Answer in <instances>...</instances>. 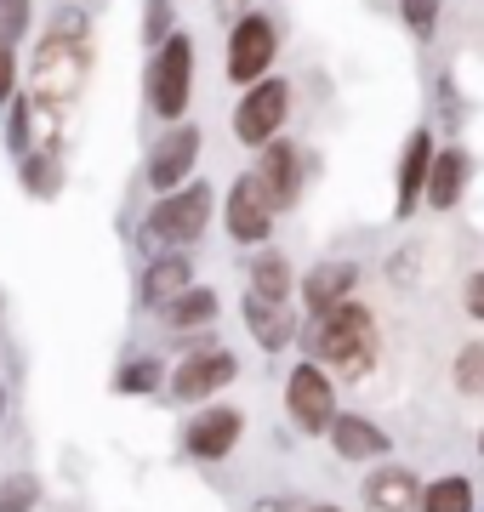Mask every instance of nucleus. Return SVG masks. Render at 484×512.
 <instances>
[{"mask_svg": "<svg viewBox=\"0 0 484 512\" xmlns=\"http://www.w3.org/2000/svg\"><path fill=\"white\" fill-rule=\"evenodd\" d=\"M302 353L314 359V365H325L336 376V387H365L382 370V319H376L371 302H342L336 313H325V319H308V330H302Z\"/></svg>", "mask_w": 484, "mask_h": 512, "instance_id": "nucleus-1", "label": "nucleus"}, {"mask_svg": "<svg viewBox=\"0 0 484 512\" xmlns=\"http://www.w3.org/2000/svg\"><path fill=\"white\" fill-rule=\"evenodd\" d=\"M217 211H223V194L211 188V177H194V183H183L177 194L149 200V211L137 217L131 239H137V251H143V256L200 251L205 234H211V222H217Z\"/></svg>", "mask_w": 484, "mask_h": 512, "instance_id": "nucleus-2", "label": "nucleus"}, {"mask_svg": "<svg viewBox=\"0 0 484 512\" xmlns=\"http://www.w3.org/2000/svg\"><path fill=\"white\" fill-rule=\"evenodd\" d=\"M92 69H97L92 35H46V29H35V52L23 63V92L46 103V109L69 114L92 86Z\"/></svg>", "mask_w": 484, "mask_h": 512, "instance_id": "nucleus-3", "label": "nucleus"}, {"mask_svg": "<svg viewBox=\"0 0 484 512\" xmlns=\"http://www.w3.org/2000/svg\"><path fill=\"white\" fill-rule=\"evenodd\" d=\"M183 359L171 365V382H166V399L183 404V410H200V404L223 399L228 387L240 382V353L217 342V330H200V336H177Z\"/></svg>", "mask_w": 484, "mask_h": 512, "instance_id": "nucleus-4", "label": "nucleus"}, {"mask_svg": "<svg viewBox=\"0 0 484 512\" xmlns=\"http://www.w3.org/2000/svg\"><path fill=\"white\" fill-rule=\"evenodd\" d=\"M194 57H200V46H194L188 29H177L160 52H149V63H143V109L154 114V126H183L188 120V109H194Z\"/></svg>", "mask_w": 484, "mask_h": 512, "instance_id": "nucleus-5", "label": "nucleus"}, {"mask_svg": "<svg viewBox=\"0 0 484 512\" xmlns=\"http://www.w3.org/2000/svg\"><path fill=\"white\" fill-rule=\"evenodd\" d=\"M280 410L297 439H325L336 427V416H342V387H336V376L325 365L297 353V365L285 370V382H280Z\"/></svg>", "mask_w": 484, "mask_h": 512, "instance_id": "nucleus-6", "label": "nucleus"}, {"mask_svg": "<svg viewBox=\"0 0 484 512\" xmlns=\"http://www.w3.org/2000/svg\"><path fill=\"white\" fill-rule=\"evenodd\" d=\"M291 109H297V86L285 80V74H268L257 86H245L240 103L228 109V131H234V143L262 154L268 143H280L285 126H291Z\"/></svg>", "mask_w": 484, "mask_h": 512, "instance_id": "nucleus-7", "label": "nucleus"}, {"mask_svg": "<svg viewBox=\"0 0 484 512\" xmlns=\"http://www.w3.org/2000/svg\"><path fill=\"white\" fill-rule=\"evenodd\" d=\"M245 427H251V416H245L240 404L211 399V404H200V410H188V416L177 421V450H183V461H194V467H223V461H234V450L245 444Z\"/></svg>", "mask_w": 484, "mask_h": 512, "instance_id": "nucleus-8", "label": "nucleus"}, {"mask_svg": "<svg viewBox=\"0 0 484 512\" xmlns=\"http://www.w3.org/2000/svg\"><path fill=\"white\" fill-rule=\"evenodd\" d=\"M280 46H285V29L274 12H245L234 29H228L223 40V74H228V86H257V80H268L274 74V63H280Z\"/></svg>", "mask_w": 484, "mask_h": 512, "instance_id": "nucleus-9", "label": "nucleus"}, {"mask_svg": "<svg viewBox=\"0 0 484 512\" xmlns=\"http://www.w3.org/2000/svg\"><path fill=\"white\" fill-rule=\"evenodd\" d=\"M200 154H205V126L200 120L154 131V143L143 148V188H149V200L177 194L183 183H194V177H200Z\"/></svg>", "mask_w": 484, "mask_h": 512, "instance_id": "nucleus-10", "label": "nucleus"}, {"mask_svg": "<svg viewBox=\"0 0 484 512\" xmlns=\"http://www.w3.org/2000/svg\"><path fill=\"white\" fill-rule=\"evenodd\" d=\"M433 154H439V131L433 120L405 131L399 160H393V222H410L428 205V177H433Z\"/></svg>", "mask_w": 484, "mask_h": 512, "instance_id": "nucleus-11", "label": "nucleus"}, {"mask_svg": "<svg viewBox=\"0 0 484 512\" xmlns=\"http://www.w3.org/2000/svg\"><path fill=\"white\" fill-rule=\"evenodd\" d=\"M308 171H314V154H308L302 143H291V137L268 143L257 154V165H251L257 188L268 194V205H274L280 217H291V211L302 205V194H308Z\"/></svg>", "mask_w": 484, "mask_h": 512, "instance_id": "nucleus-12", "label": "nucleus"}, {"mask_svg": "<svg viewBox=\"0 0 484 512\" xmlns=\"http://www.w3.org/2000/svg\"><path fill=\"white\" fill-rule=\"evenodd\" d=\"M217 222H223V234L234 239V245L262 251V245L274 239V228H280V211L268 205V194L257 188V177L240 171V177L223 188V211H217Z\"/></svg>", "mask_w": 484, "mask_h": 512, "instance_id": "nucleus-13", "label": "nucleus"}, {"mask_svg": "<svg viewBox=\"0 0 484 512\" xmlns=\"http://www.w3.org/2000/svg\"><path fill=\"white\" fill-rule=\"evenodd\" d=\"M359 279H365V268H359L354 256H319L314 268H302V279H297L302 319H325V313H336L342 302H354Z\"/></svg>", "mask_w": 484, "mask_h": 512, "instance_id": "nucleus-14", "label": "nucleus"}, {"mask_svg": "<svg viewBox=\"0 0 484 512\" xmlns=\"http://www.w3.org/2000/svg\"><path fill=\"white\" fill-rule=\"evenodd\" d=\"M240 319H245L251 348L268 353V359L302 348V330H308V319H302L297 302H262V296H251V291L240 296Z\"/></svg>", "mask_w": 484, "mask_h": 512, "instance_id": "nucleus-15", "label": "nucleus"}, {"mask_svg": "<svg viewBox=\"0 0 484 512\" xmlns=\"http://www.w3.org/2000/svg\"><path fill=\"white\" fill-rule=\"evenodd\" d=\"M422 484L428 478L416 473L410 461H376V467H365V478H359V512H416L422 507Z\"/></svg>", "mask_w": 484, "mask_h": 512, "instance_id": "nucleus-16", "label": "nucleus"}, {"mask_svg": "<svg viewBox=\"0 0 484 512\" xmlns=\"http://www.w3.org/2000/svg\"><path fill=\"white\" fill-rule=\"evenodd\" d=\"M325 444H331V456L348 461V467H376V461H393V433L376 416H365V410H342V416H336V427L325 433Z\"/></svg>", "mask_w": 484, "mask_h": 512, "instance_id": "nucleus-17", "label": "nucleus"}, {"mask_svg": "<svg viewBox=\"0 0 484 512\" xmlns=\"http://www.w3.org/2000/svg\"><path fill=\"white\" fill-rule=\"evenodd\" d=\"M188 285H200V274H194V251L143 256V268H137V313H160L166 302H177Z\"/></svg>", "mask_w": 484, "mask_h": 512, "instance_id": "nucleus-18", "label": "nucleus"}, {"mask_svg": "<svg viewBox=\"0 0 484 512\" xmlns=\"http://www.w3.org/2000/svg\"><path fill=\"white\" fill-rule=\"evenodd\" d=\"M473 177H479L473 148L456 143V137H450V143H439V154H433V177H428V205H422V211H433V217H450V211L467 200Z\"/></svg>", "mask_w": 484, "mask_h": 512, "instance_id": "nucleus-19", "label": "nucleus"}, {"mask_svg": "<svg viewBox=\"0 0 484 512\" xmlns=\"http://www.w3.org/2000/svg\"><path fill=\"white\" fill-rule=\"evenodd\" d=\"M154 319H160V330H171V336L217 330V319H223V291H217V285H188V291L177 296V302H166Z\"/></svg>", "mask_w": 484, "mask_h": 512, "instance_id": "nucleus-20", "label": "nucleus"}, {"mask_svg": "<svg viewBox=\"0 0 484 512\" xmlns=\"http://www.w3.org/2000/svg\"><path fill=\"white\" fill-rule=\"evenodd\" d=\"M297 268L280 245H262V251L245 256V291L262 296V302H297Z\"/></svg>", "mask_w": 484, "mask_h": 512, "instance_id": "nucleus-21", "label": "nucleus"}, {"mask_svg": "<svg viewBox=\"0 0 484 512\" xmlns=\"http://www.w3.org/2000/svg\"><path fill=\"white\" fill-rule=\"evenodd\" d=\"M171 382V359L166 353H126L114 365V399H166Z\"/></svg>", "mask_w": 484, "mask_h": 512, "instance_id": "nucleus-22", "label": "nucleus"}, {"mask_svg": "<svg viewBox=\"0 0 484 512\" xmlns=\"http://www.w3.org/2000/svg\"><path fill=\"white\" fill-rule=\"evenodd\" d=\"M12 171H18V188L29 194V200H40V205L63 200V188H69V154H52V148L23 154Z\"/></svg>", "mask_w": 484, "mask_h": 512, "instance_id": "nucleus-23", "label": "nucleus"}, {"mask_svg": "<svg viewBox=\"0 0 484 512\" xmlns=\"http://www.w3.org/2000/svg\"><path fill=\"white\" fill-rule=\"evenodd\" d=\"M416 512H479V484H473V473H433L422 484V507Z\"/></svg>", "mask_w": 484, "mask_h": 512, "instance_id": "nucleus-24", "label": "nucleus"}, {"mask_svg": "<svg viewBox=\"0 0 484 512\" xmlns=\"http://www.w3.org/2000/svg\"><path fill=\"white\" fill-rule=\"evenodd\" d=\"M450 393L456 399H484V336H467L450 353Z\"/></svg>", "mask_w": 484, "mask_h": 512, "instance_id": "nucleus-25", "label": "nucleus"}, {"mask_svg": "<svg viewBox=\"0 0 484 512\" xmlns=\"http://www.w3.org/2000/svg\"><path fill=\"white\" fill-rule=\"evenodd\" d=\"M0 137H6V154L12 160L29 154V143H35V97L29 92L12 97V109H0Z\"/></svg>", "mask_w": 484, "mask_h": 512, "instance_id": "nucleus-26", "label": "nucleus"}, {"mask_svg": "<svg viewBox=\"0 0 484 512\" xmlns=\"http://www.w3.org/2000/svg\"><path fill=\"white\" fill-rule=\"evenodd\" d=\"M399 6V23L416 46H433L439 29H445V0H393Z\"/></svg>", "mask_w": 484, "mask_h": 512, "instance_id": "nucleus-27", "label": "nucleus"}, {"mask_svg": "<svg viewBox=\"0 0 484 512\" xmlns=\"http://www.w3.org/2000/svg\"><path fill=\"white\" fill-rule=\"evenodd\" d=\"M40 501H46L40 473H29V467H18V473H0V512H40Z\"/></svg>", "mask_w": 484, "mask_h": 512, "instance_id": "nucleus-28", "label": "nucleus"}, {"mask_svg": "<svg viewBox=\"0 0 484 512\" xmlns=\"http://www.w3.org/2000/svg\"><path fill=\"white\" fill-rule=\"evenodd\" d=\"M171 35H177V0H143V23H137L143 52H160Z\"/></svg>", "mask_w": 484, "mask_h": 512, "instance_id": "nucleus-29", "label": "nucleus"}, {"mask_svg": "<svg viewBox=\"0 0 484 512\" xmlns=\"http://www.w3.org/2000/svg\"><path fill=\"white\" fill-rule=\"evenodd\" d=\"M46 35H92V6H80V0H52L46 6V18H40Z\"/></svg>", "mask_w": 484, "mask_h": 512, "instance_id": "nucleus-30", "label": "nucleus"}, {"mask_svg": "<svg viewBox=\"0 0 484 512\" xmlns=\"http://www.w3.org/2000/svg\"><path fill=\"white\" fill-rule=\"evenodd\" d=\"M18 92H23V40L0 29V109H12Z\"/></svg>", "mask_w": 484, "mask_h": 512, "instance_id": "nucleus-31", "label": "nucleus"}, {"mask_svg": "<svg viewBox=\"0 0 484 512\" xmlns=\"http://www.w3.org/2000/svg\"><path fill=\"white\" fill-rule=\"evenodd\" d=\"M416 268H422V245H399L382 262V279H388L393 291H416Z\"/></svg>", "mask_w": 484, "mask_h": 512, "instance_id": "nucleus-32", "label": "nucleus"}, {"mask_svg": "<svg viewBox=\"0 0 484 512\" xmlns=\"http://www.w3.org/2000/svg\"><path fill=\"white\" fill-rule=\"evenodd\" d=\"M0 29L12 40H29L40 29V6L35 0H0Z\"/></svg>", "mask_w": 484, "mask_h": 512, "instance_id": "nucleus-33", "label": "nucleus"}, {"mask_svg": "<svg viewBox=\"0 0 484 512\" xmlns=\"http://www.w3.org/2000/svg\"><path fill=\"white\" fill-rule=\"evenodd\" d=\"M433 97H439V114H433V120H439L445 131H456V126L467 120V109H462V92H456V80H450V74H439V80H433Z\"/></svg>", "mask_w": 484, "mask_h": 512, "instance_id": "nucleus-34", "label": "nucleus"}, {"mask_svg": "<svg viewBox=\"0 0 484 512\" xmlns=\"http://www.w3.org/2000/svg\"><path fill=\"white\" fill-rule=\"evenodd\" d=\"M456 302H462V313L484 330V268H467V274H462V291H456Z\"/></svg>", "mask_w": 484, "mask_h": 512, "instance_id": "nucleus-35", "label": "nucleus"}, {"mask_svg": "<svg viewBox=\"0 0 484 512\" xmlns=\"http://www.w3.org/2000/svg\"><path fill=\"white\" fill-rule=\"evenodd\" d=\"M245 512H308V501L291 490H268V495H251V507Z\"/></svg>", "mask_w": 484, "mask_h": 512, "instance_id": "nucleus-36", "label": "nucleus"}, {"mask_svg": "<svg viewBox=\"0 0 484 512\" xmlns=\"http://www.w3.org/2000/svg\"><path fill=\"white\" fill-rule=\"evenodd\" d=\"M245 12H257V0H211V18L228 23V29H234V23L245 18Z\"/></svg>", "mask_w": 484, "mask_h": 512, "instance_id": "nucleus-37", "label": "nucleus"}, {"mask_svg": "<svg viewBox=\"0 0 484 512\" xmlns=\"http://www.w3.org/2000/svg\"><path fill=\"white\" fill-rule=\"evenodd\" d=\"M12 416V382H6V376H0V421Z\"/></svg>", "mask_w": 484, "mask_h": 512, "instance_id": "nucleus-38", "label": "nucleus"}, {"mask_svg": "<svg viewBox=\"0 0 484 512\" xmlns=\"http://www.w3.org/2000/svg\"><path fill=\"white\" fill-rule=\"evenodd\" d=\"M308 512H348L342 501H308Z\"/></svg>", "mask_w": 484, "mask_h": 512, "instance_id": "nucleus-39", "label": "nucleus"}, {"mask_svg": "<svg viewBox=\"0 0 484 512\" xmlns=\"http://www.w3.org/2000/svg\"><path fill=\"white\" fill-rule=\"evenodd\" d=\"M473 444H479V461H484V421H479V439H473Z\"/></svg>", "mask_w": 484, "mask_h": 512, "instance_id": "nucleus-40", "label": "nucleus"}, {"mask_svg": "<svg viewBox=\"0 0 484 512\" xmlns=\"http://www.w3.org/2000/svg\"><path fill=\"white\" fill-rule=\"evenodd\" d=\"M0 353H6V330H0Z\"/></svg>", "mask_w": 484, "mask_h": 512, "instance_id": "nucleus-41", "label": "nucleus"}, {"mask_svg": "<svg viewBox=\"0 0 484 512\" xmlns=\"http://www.w3.org/2000/svg\"><path fill=\"white\" fill-rule=\"evenodd\" d=\"M0 313H6V296H0Z\"/></svg>", "mask_w": 484, "mask_h": 512, "instance_id": "nucleus-42", "label": "nucleus"}]
</instances>
